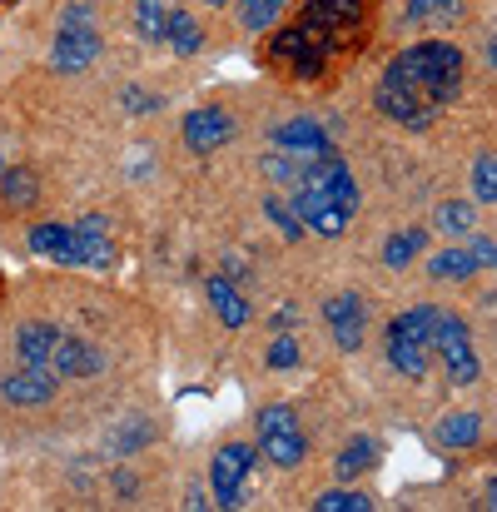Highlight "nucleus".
I'll use <instances>...</instances> for the list:
<instances>
[{"instance_id":"1","label":"nucleus","mask_w":497,"mask_h":512,"mask_svg":"<svg viewBox=\"0 0 497 512\" xmlns=\"http://www.w3.org/2000/svg\"><path fill=\"white\" fill-rule=\"evenodd\" d=\"M463 95V50L448 40H423L388 60L378 80V110L408 130L433 125Z\"/></svg>"},{"instance_id":"2","label":"nucleus","mask_w":497,"mask_h":512,"mask_svg":"<svg viewBox=\"0 0 497 512\" xmlns=\"http://www.w3.org/2000/svg\"><path fill=\"white\" fill-rule=\"evenodd\" d=\"M353 209H358V184H353L348 165L333 150L324 160L304 165L299 184H294V214H299V224H309L324 239H338L348 229Z\"/></svg>"},{"instance_id":"3","label":"nucleus","mask_w":497,"mask_h":512,"mask_svg":"<svg viewBox=\"0 0 497 512\" xmlns=\"http://www.w3.org/2000/svg\"><path fill=\"white\" fill-rule=\"evenodd\" d=\"M333 55H343V50L333 45L324 30H314V25H304V20L289 25V30H279V35L269 40V65L284 70L289 80H319L333 65Z\"/></svg>"},{"instance_id":"4","label":"nucleus","mask_w":497,"mask_h":512,"mask_svg":"<svg viewBox=\"0 0 497 512\" xmlns=\"http://www.w3.org/2000/svg\"><path fill=\"white\" fill-rule=\"evenodd\" d=\"M254 423H259V448H264V458H269L274 468H299V463H304L309 443H304V433H299L294 408L274 403V408H264Z\"/></svg>"},{"instance_id":"5","label":"nucleus","mask_w":497,"mask_h":512,"mask_svg":"<svg viewBox=\"0 0 497 512\" xmlns=\"http://www.w3.org/2000/svg\"><path fill=\"white\" fill-rule=\"evenodd\" d=\"M428 353L443 358V368H448L453 383H478V373H483V363H478V353H473V339H468V324L453 319V314H443V309H438Z\"/></svg>"},{"instance_id":"6","label":"nucleus","mask_w":497,"mask_h":512,"mask_svg":"<svg viewBox=\"0 0 497 512\" xmlns=\"http://www.w3.org/2000/svg\"><path fill=\"white\" fill-rule=\"evenodd\" d=\"M299 20L314 25V30H324L333 45L343 50V45H353L358 30H363V0H304V15H299Z\"/></svg>"},{"instance_id":"7","label":"nucleus","mask_w":497,"mask_h":512,"mask_svg":"<svg viewBox=\"0 0 497 512\" xmlns=\"http://www.w3.org/2000/svg\"><path fill=\"white\" fill-rule=\"evenodd\" d=\"M254 468V448L249 443H229L219 448L214 468H209V488H214V503L219 508H239L244 503V478Z\"/></svg>"},{"instance_id":"8","label":"nucleus","mask_w":497,"mask_h":512,"mask_svg":"<svg viewBox=\"0 0 497 512\" xmlns=\"http://www.w3.org/2000/svg\"><path fill=\"white\" fill-rule=\"evenodd\" d=\"M90 60H100V25H95V20H90V25H60L55 50H50V65L65 70V75H75V70H85Z\"/></svg>"},{"instance_id":"9","label":"nucleus","mask_w":497,"mask_h":512,"mask_svg":"<svg viewBox=\"0 0 497 512\" xmlns=\"http://www.w3.org/2000/svg\"><path fill=\"white\" fill-rule=\"evenodd\" d=\"M229 140H234V115H224V110H214V105L184 115V145H189L194 155H214V150H224Z\"/></svg>"},{"instance_id":"10","label":"nucleus","mask_w":497,"mask_h":512,"mask_svg":"<svg viewBox=\"0 0 497 512\" xmlns=\"http://www.w3.org/2000/svg\"><path fill=\"white\" fill-rule=\"evenodd\" d=\"M274 150L289 155V160H299V165H314V160L329 155L333 145H329V135H324V125H314V120H289V125L274 130Z\"/></svg>"},{"instance_id":"11","label":"nucleus","mask_w":497,"mask_h":512,"mask_svg":"<svg viewBox=\"0 0 497 512\" xmlns=\"http://www.w3.org/2000/svg\"><path fill=\"white\" fill-rule=\"evenodd\" d=\"M324 319H329L333 343H338L343 353L363 348V334H368V314H363V299H358V294H333L329 304H324Z\"/></svg>"},{"instance_id":"12","label":"nucleus","mask_w":497,"mask_h":512,"mask_svg":"<svg viewBox=\"0 0 497 512\" xmlns=\"http://www.w3.org/2000/svg\"><path fill=\"white\" fill-rule=\"evenodd\" d=\"M70 229H75V264H85V269H110L115 264V244H110L105 214H85Z\"/></svg>"},{"instance_id":"13","label":"nucleus","mask_w":497,"mask_h":512,"mask_svg":"<svg viewBox=\"0 0 497 512\" xmlns=\"http://www.w3.org/2000/svg\"><path fill=\"white\" fill-rule=\"evenodd\" d=\"M0 393H5V403H15V408H40V403L55 398V373H50V368H25V363H20V373L0 378Z\"/></svg>"},{"instance_id":"14","label":"nucleus","mask_w":497,"mask_h":512,"mask_svg":"<svg viewBox=\"0 0 497 512\" xmlns=\"http://www.w3.org/2000/svg\"><path fill=\"white\" fill-rule=\"evenodd\" d=\"M55 378H90V373H100L105 368V358L90 348L85 339H70V334H60L55 348H50V363H45Z\"/></svg>"},{"instance_id":"15","label":"nucleus","mask_w":497,"mask_h":512,"mask_svg":"<svg viewBox=\"0 0 497 512\" xmlns=\"http://www.w3.org/2000/svg\"><path fill=\"white\" fill-rule=\"evenodd\" d=\"M383 353H388L393 373H403V378H428V343L408 339L403 329H393V324H388V343H383Z\"/></svg>"},{"instance_id":"16","label":"nucleus","mask_w":497,"mask_h":512,"mask_svg":"<svg viewBox=\"0 0 497 512\" xmlns=\"http://www.w3.org/2000/svg\"><path fill=\"white\" fill-rule=\"evenodd\" d=\"M55 339H60V329H50V324H20V334H15V358H20L25 368H45Z\"/></svg>"},{"instance_id":"17","label":"nucleus","mask_w":497,"mask_h":512,"mask_svg":"<svg viewBox=\"0 0 497 512\" xmlns=\"http://www.w3.org/2000/svg\"><path fill=\"white\" fill-rule=\"evenodd\" d=\"M30 249L60 264H75V229L70 224H35L30 229Z\"/></svg>"},{"instance_id":"18","label":"nucleus","mask_w":497,"mask_h":512,"mask_svg":"<svg viewBox=\"0 0 497 512\" xmlns=\"http://www.w3.org/2000/svg\"><path fill=\"white\" fill-rule=\"evenodd\" d=\"M174 10H179V0H140V5H135V35L150 40V45H160L169 35Z\"/></svg>"},{"instance_id":"19","label":"nucleus","mask_w":497,"mask_h":512,"mask_svg":"<svg viewBox=\"0 0 497 512\" xmlns=\"http://www.w3.org/2000/svg\"><path fill=\"white\" fill-rule=\"evenodd\" d=\"M209 304H214V314H219L229 329H244V324H249V304H244V294H239L229 279H209Z\"/></svg>"},{"instance_id":"20","label":"nucleus","mask_w":497,"mask_h":512,"mask_svg":"<svg viewBox=\"0 0 497 512\" xmlns=\"http://www.w3.org/2000/svg\"><path fill=\"white\" fill-rule=\"evenodd\" d=\"M478 438H483V418L478 413H448L438 423V443L443 448H478Z\"/></svg>"},{"instance_id":"21","label":"nucleus","mask_w":497,"mask_h":512,"mask_svg":"<svg viewBox=\"0 0 497 512\" xmlns=\"http://www.w3.org/2000/svg\"><path fill=\"white\" fill-rule=\"evenodd\" d=\"M428 274H433L438 284H463V279H473V274H478V264H473V254H468V249H443V254H433V259H428Z\"/></svg>"},{"instance_id":"22","label":"nucleus","mask_w":497,"mask_h":512,"mask_svg":"<svg viewBox=\"0 0 497 512\" xmlns=\"http://www.w3.org/2000/svg\"><path fill=\"white\" fill-rule=\"evenodd\" d=\"M0 199H5V209H30V204L40 199V184H35V174H30V170L0 174Z\"/></svg>"},{"instance_id":"23","label":"nucleus","mask_w":497,"mask_h":512,"mask_svg":"<svg viewBox=\"0 0 497 512\" xmlns=\"http://www.w3.org/2000/svg\"><path fill=\"white\" fill-rule=\"evenodd\" d=\"M423 244H428L423 229H403V234H393V239L383 244V264H388V269H408V264L423 254Z\"/></svg>"},{"instance_id":"24","label":"nucleus","mask_w":497,"mask_h":512,"mask_svg":"<svg viewBox=\"0 0 497 512\" xmlns=\"http://www.w3.org/2000/svg\"><path fill=\"white\" fill-rule=\"evenodd\" d=\"M408 20L413 25H458L463 5L458 0H408Z\"/></svg>"},{"instance_id":"25","label":"nucleus","mask_w":497,"mask_h":512,"mask_svg":"<svg viewBox=\"0 0 497 512\" xmlns=\"http://www.w3.org/2000/svg\"><path fill=\"white\" fill-rule=\"evenodd\" d=\"M165 45H174V50H179V60H189V55L204 45V30H199V20H194V15H184V10H174Z\"/></svg>"},{"instance_id":"26","label":"nucleus","mask_w":497,"mask_h":512,"mask_svg":"<svg viewBox=\"0 0 497 512\" xmlns=\"http://www.w3.org/2000/svg\"><path fill=\"white\" fill-rule=\"evenodd\" d=\"M373 453H378V448H373L368 438H353V443H348V448L333 458V473H338V483H343V478H358V473H368V468H373Z\"/></svg>"},{"instance_id":"27","label":"nucleus","mask_w":497,"mask_h":512,"mask_svg":"<svg viewBox=\"0 0 497 512\" xmlns=\"http://www.w3.org/2000/svg\"><path fill=\"white\" fill-rule=\"evenodd\" d=\"M443 234H473V224H478V209L473 204H458V199H448V204H438V219H433Z\"/></svg>"},{"instance_id":"28","label":"nucleus","mask_w":497,"mask_h":512,"mask_svg":"<svg viewBox=\"0 0 497 512\" xmlns=\"http://www.w3.org/2000/svg\"><path fill=\"white\" fill-rule=\"evenodd\" d=\"M284 15V0H239V25L244 30H269Z\"/></svg>"},{"instance_id":"29","label":"nucleus","mask_w":497,"mask_h":512,"mask_svg":"<svg viewBox=\"0 0 497 512\" xmlns=\"http://www.w3.org/2000/svg\"><path fill=\"white\" fill-rule=\"evenodd\" d=\"M314 508L319 512H373V498L348 493V488H333V493H324V498H314Z\"/></svg>"},{"instance_id":"30","label":"nucleus","mask_w":497,"mask_h":512,"mask_svg":"<svg viewBox=\"0 0 497 512\" xmlns=\"http://www.w3.org/2000/svg\"><path fill=\"white\" fill-rule=\"evenodd\" d=\"M473 194H478L483 204L497 199V160L493 155H478V165H473Z\"/></svg>"},{"instance_id":"31","label":"nucleus","mask_w":497,"mask_h":512,"mask_svg":"<svg viewBox=\"0 0 497 512\" xmlns=\"http://www.w3.org/2000/svg\"><path fill=\"white\" fill-rule=\"evenodd\" d=\"M264 209H269V219H274V224H279V229H284L289 239H299V229H304V224H299L294 204H284L279 194H269V199H264Z\"/></svg>"},{"instance_id":"32","label":"nucleus","mask_w":497,"mask_h":512,"mask_svg":"<svg viewBox=\"0 0 497 512\" xmlns=\"http://www.w3.org/2000/svg\"><path fill=\"white\" fill-rule=\"evenodd\" d=\"M299 363V343L289 339V334H279V339L269 343V368H294Z\"/></svg>"},{"instance_id":"33","label":"nucleus","mask_w":497,"mask_h":512,"mask_svg":"<svg viewBox=\"0 0 497 512\" xmlns=\"http://www.w3.org/2000/svg\"><path fill=\"white\" fill-rule=\"evenodd\" d=\"M468 254H473V264H478V269H493L497 264V244L493 239H473V249H468Z\"/></svg>"},{"instance_id":"34","label":"nucleus","mask_w":497,"mask_h":512,"mask_svg":"<svg viewBox=\"0 0 497 512\" xmlns=\"http://www.w3.org/2000/svg\"><path fill=\"white\" fill-rule=\"evenodd\" d=\"M125 110H155V95H145V90H125Z\"/></svg>"},{"instance_id":"35","label":"nucleus","mask_w":497,"mask_h":512,"mask_svg":"<svg viewBox=\"0 0 497 512\" xmlns=\"http://www.w3.org/2000/svg\"><path fill=\"white\" fill-rule=\"evenodd\" d=\"M204 5H229V0H204Z\"/></svg>"}]
</instances>
